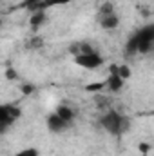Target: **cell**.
<instances>
[{
    "label": "cell",
    "instance_id": "1",
    "mask_svg": "<svg viewBox=\"0 0 154 156\" xmlns=\"http://www.w3.org/2000/svg\"><path fill=\"white\" fill-rule=\"evenodd\" d=\"M152 44H154V26L147 24L145 27H142V29H138L131 35V38L125 44V55L127 56H134L138 53L145 55L152 49Z\"/></svg>",
    "mask_w": 154,
    "mask_h": 156
},
{
    "label": "cell",
    "instance_id": "2",
    "mask_svg": "<svg viewBox=\"0 0 154 156\" xmlns=\"http://www.w3.org/2000/svg\"><path fill=\"white\" fill-rule=\"evenodd\" d=\"M100 123H102V127L107 131V133H111V134H123L125 131H129V127H131V120L127 116H123V115H120L118 111L114 109H109L102 120H100Z\"/></svg>",
    "mask_w": 154,
    "mask_h": 156
},
{
    "label": "cell",
    "instance_id": "3",
    "mask_svg": "<svg viewBox=\"0 0 154 156\" xmlns=\"http://www.w3.org/2000/svg\"><path fill=\"white\" fill-rule=\"evenodd\" d=\"M18 116H20V109L16 105H11V104L0 105V136L18 120Z\"/></svg>",
    "mask_w": 154,
    "mask_h": 156
},
{
    "label": "cell",
    "instance_id": "4",
    "mask_svg": "<svg viewBox=\"0 0 154 156\" xmlns=\"http://www.w3.org/2000/svg\"><path fill=\"white\" fill-rule=\"evenodd\" d=\"M75 64L80 66V67H83V69H98L103 64V58L96 51H93V53H87V55L75 56Z\"/></svg>",
    "mask_w": 154,
    "mask_h": 156
},
{
    "label": "cell",
    "instance_id": "5",
    "mask_svg": "<svg viewBox=\"0 0 154 156\" xmlns=\"http://www.w3.org/2000/svg\"><path fill=\"white\" fill-rule=\"evenodd\" d=\"M69 125H71L69 122L62 120L56 113H53V115H49V116H47V129H49L51 133H62V131H64V129H67Z\"/></svg>",
    "mask_w": 154,
    "mask_h": 156
},
{
    "label": "cell",
    "instance_id": "6",
    "mask_svg": "<svg viewBox=\"0 0 154 156\" xmlns=\"http://www.w3.org/2000/svg\"><path fill=\"white\" fill-rule=\"evenodd\" d=\"M94 51V47L91 45V44H87V42H78V44H73L71 45V49H69V53H73L75 56L78 55H87V53H93Z\"/></svg>",
    "mask_w": 154,
    "mask_h": 156
},
{
    "label": "cell",
    "instance_id": "7",
    "mask_svg": "<svg viewBox=\"0 0 154 156\" xmlns=\"http://www.w3.org/2000/svg\"><path fill=\"white\" fill-rule=\"evenodd\" d=\"M69 2H75V0H45L42 4H37V5H31L29 9L31 11H45L53 5H62V4H69Z\"/></svg>",
    "mask_w": 154,
    "mask_h": 156
},
{
    "label": "cell",
    "instance_id": "8",
    "mask_svg": "<svg viewBox=\"0 0 154 156\" xmlns=\"http://www.w3.org/2000/svg\"><path fill=\"white\" fill-rule=\"evenodd\" d=\"M100 22V26L103 27V29H116L118 27V24H120V18H118V15L113 13V15H109V16H103L102 20H98Z\"/></svg>",
    "mask_w": 154,
    "mask_h": 156
},
{
    "label": "cell",
    "instance_id": "9",
    "mask_svg": "<svg viewBox=\"0 0 154 156\" xmlns=\"http://www.w3.org/2000/svg\"><path fill=\"white\" fill-rule=\"evenodd\" d=\"M105 87H109V91L116 93V91H120L123 87V80L118 76L116 73H111V76L107 78V82H105Z\"/></svg>",
    "mask_w": 154,
    "mask_h": 156
},
{
    "label": "cell",
    "instance_id": "10",
    "mask_svg": "<svg viewBox=\"0 0 154 156\" xmlns=\"http://www.w3.org/2000/svg\"><path fill=\"white\" fill-rule=\"evenodd\" d=\"M56 115L62 118V120H65V122H73V118H75V111L69 107V105H58L56 107Z\"/></svg>",
    "mask_w": 154,
    "mask_h": 156
},
{
    "label": "cell",
    "instance_id": "11",
    "mask_svg": "<svg viewBox=\"0 0 154 156\" xmlns=\"http://www.w3.org/2000/svg\"><path fill=\"white\" fill-rule=\"evenodd\" d=\"M45 22V11H33V16H31V29L33 31H38V27Z\"/></svg>",
    "mask_w": 154,
    "mask_h": 156
},
{
    "label": "cell",
    "instance_id": "12",
    "mask_svg": "<svg viewBox=\"0 0 154 156\" xmlns=\"http://www.w3.org/2000/svg\"><path fill=\"white\" fill-rule=\"evenodd\" d=\"M111 73H116L118 76L125 82L127 78H131V67H129L127 64H121V66H113V67H111Z\"/></svg>",
    "mask_w": 154,
    "mask_h": 156
},
{
    "label": "cell",
    "instance_id": "13",
    "mask_svg": "<svg viewBox=\"0 0 154 156\" xmlns=\"http://www.w3.org/2000/svg\"><path fill=\"white\" fill-rule=\"evenodd\" d=\"M113 13H114V4L113 2H103L98 9V20H102L103 16H109Z\"/></svg>",
    "mask_w": 154,
    "mask_h": 156
},
{
    "label": "cell",
    "instance_id": "14",
    "mask_svg": "<svg viewBox=\"0 0 154 156\" xmlns=\"http://www.w3.org/2000/svg\"><path fill=\"white\" fill-rule=\"evenodd\" d=\"M27 47H29V49H42V47H44V40L40 38L38 35H35L33 38L29 40V44H27Z\"/></svg>",
    "mask_w": 154,
    "mask_h": 156
},
{
    "label": "cell",
    "instance_id": "15",
    "mask_svg": "<svg viewBox=\"0 0 154 156\" xmlns=\"http://www.w3.org/2000/svg\"><path fill=\"white\" fill-rule=\"evenodd\" d=\"M15 156H38V151H37L35 147H29V149H22V151H18Z\"/></svg>",
    "mask_w": 154,
    "mask_h": 156
},
{
    "label": "cell",
    "instance_id": "16",
    "mask_svg": "<svg viewBox=\"0 0 154 156\" xmlns=\"http://www.w3.org/2000/svg\"><path fill=\"white\" fill-rule=\"evenodd\" d=\"M103 87H105V82H100V83H89L85 89H87V91H93V93H94V91L98 93V91H102Z\"/></svg>",
    "mask_w": 154,
    "mask_h": 156
},
{
    "label": "cell",
    "instance_id": "17",
    "mask_svg": "<svg viewBox=\"0 0 154 156\" xmlns=\"http://www.w3.org/2000/svg\"><path fill=\"white\" fill-rule=\"evenodd\" d=\"M5 78H9V80H16V78H18L16 71H15V69H13L11 66H9V67L5 69Z\"/></svg>",
    "mask_w": 154,
    "mask_h": 156
},
{
    "label": "cell",
    "instance_id": "18",
    "mask_svg": "<svg viewBox=\"0 0 154 156\" xmlns=\"http://www.w3.org/2000/svg\"><path fill=\"white\" fill-rule=\"evenodd\" d=\"M42 2H45V0H24L20 5L22 7H31V5H37V4H42Z\"/></svg>",
    "mask_w": 154,
    "mask_h": 156
},
{
    "label": "cell",
    "instance_id": "19",
    "mask_svg": "<svg viewBox=\"0 0 154 156\" xmlns=\"http://www.w3.org/2000/svg\"><path fill=\"white\" fill-rule=\"evenodd\" d=\"M33 91H35V85H31V83H24L22 85V93L24 94H31Z\"/></svg>",
    "mask_w": 154,
    "mask_h": 156
},
{
    "label": "cell",
    "instance_id": "20",
    "mask_svg": "<svg viewBox=\"0 0 154 156\" xmlns=\"http://www.w3.org/2000/svg\"><path fill=\"white\" fill-rule=\"evenodd\" d=\"M149 149H151L149 144H140V151H142V153H149Z\"/></svg>",
    "mask_w": 154,
    "mask_h": 156
},
{
    "label": "cell",
    "instance_id": "21",
    "mask_svg": "<svg viewBox=\"0 0 154 156\" xmlns=\"http://www.w3.org/2000/svg\"><path fill=\"white\" fill-rule=\"evenodd\" d=\"M0 27H2V20H0Z\"/></svg>",
    "mask_w": 154,
    "mask_h": 156
}]
</instances>
